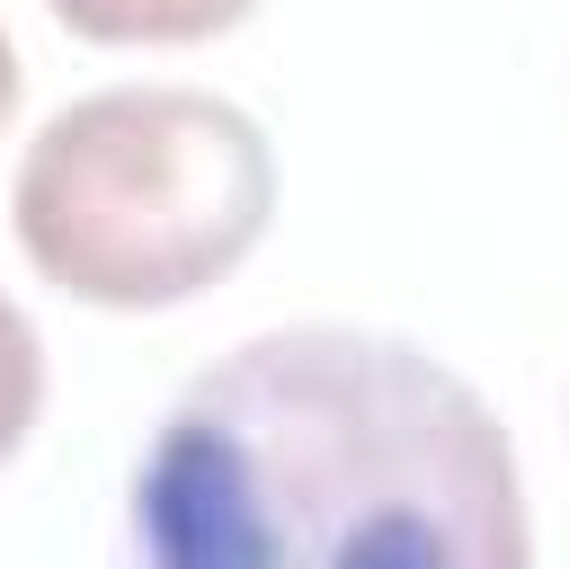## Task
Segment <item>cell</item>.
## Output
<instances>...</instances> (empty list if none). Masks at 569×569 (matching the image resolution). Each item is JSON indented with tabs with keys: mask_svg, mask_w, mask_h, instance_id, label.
Instances as JSON below:
<instances>
[{
	"mask_svg": "<svg viewBox=\"0 0 569 569\" xmlns=\"http://www.w3.org/2000/svg\"><path fill=\"white\" fill-rule=\"evenodd\" d=\"M18 107V53H9V36H0V116Z\"/></svg>",
	"mask_w": 569,
	"mask_h": 569,
	"instance_id": "cell-5",
	"label": "cell"
},
{
	"mask_svg": "<svg viewBox=\"0 0 569 569\" xmlns=\"http://www.w3.org/2000/svg\"><path fill=\"white\" fill-rule=\"evenodd\" d=\"M124 569H533V525L498 409L445 356L302 320L169 400Z\"/></svg>",
	"mask_w": 569,
	"mask_h": 569,
	"instance_id": "cell-1",
	"label": "cell"
},
{
	"mask_svg": "<svg viewBox=\"0 0 569 569\" xmlns=\"http://www.w3.org/2000/svg\"><path fill=\"white\" fill-rule=\"evenodd\" d=\"M44 9L89 44H204L240 27L258 0H44Z\"/></svg>",
	"mask_w": 569,
	"mask_h": 569,
	"instance_id": "cell-3",
	"label": "cell"
},
{
	"mask_svg": "<svg viewBox=\"0 0 569 569\" xmlns=\"http://www.w3.org/2000/svg\"><path fill=\"white\" fill-rule=\"evenodd\" d=\"M276 213L267 133L213 89H98L44 116L9 222L44 284L98 311H169L222 284Z\"/></svg>",
	"mask_w": 569,
	"mask_h": 569,
	"instance_id": "cell-2",
	"label": "cell"
},
{
	"mask_svg": "<svg viewBox=\"0 0 569 569\" xmlns=\"http://www.w3.org/2000/svg\"><path fill=\"white\" fill-rule=\"evenodd\" d=\"M36 409H44V338H36V320L0 293V462L27 445Z\"/></svg>",
	"mask_w": 569,
	"mask_h": 569,
	"instance_id": "cell-4",
	"label": "cell"
}]
</instances>
